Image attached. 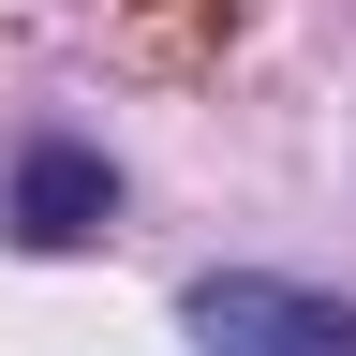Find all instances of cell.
<instances>
[{
  "instance_id": "7a4b0ae2",
  "label": "cell",
  "mask_w": 356,
  "mask_h": 356,
  "mask_svg": "<svg viewBox=\"0 0 356 356\" xmlns=\"http://www.w3.org/2000/svg\"><path fill=\"white\" fill-rule=\"evenodd\" d=\"M104 222H119L104 149H30V163H15V238H30V252H89Z\"/></svg>"
},
{
  "instance_id": "6da1fadb",
  "label": "cell",
  "mask_w": 356,
  "mask_h": 356,
  "mask_svg": "<svg viewBox=\"0 0 356 356\" xmlns=\"http://www.w3.org/2000/svg\"><path fill=\"white\" fill-rule=\"evenodd\" d=\"M193 356H356V312L238 267V282H193Z\"/></svg>"
}]
</instances>
